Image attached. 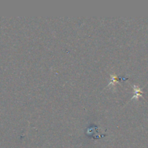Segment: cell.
<instances>
[{"instance_id":"6da1fadb","label":"cell","mask_w":148,"mask_h":148,"mask_svg":"<svg viewBox=\"0 0 148 148\" xmlns=\"http://www.w3.org/2000/svg\"><path fill=\"white\" fill-rule=\"evenodd\" d=\"M134 89H135V97H136V98H137L138 96H140V95H142V94H143V92H142V89H140V88H137L136 87L134 88Z\"/></svg>"}]
</instances>
